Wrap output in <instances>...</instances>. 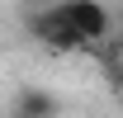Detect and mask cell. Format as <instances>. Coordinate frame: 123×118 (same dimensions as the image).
Returning <instances> with one entry per match:
<instances>
[{"instance_id": "obj_2", "label": "cell", "mask_w": 123, "mask_h": 118, "mask_svg": "<svg viewBox=\"0 0 123 118\" xmlns=\"http://www.w3.org/2000/svg\"><path fill=\"white\" fill-rule=\"evenodd\" d=\"M57 5H62V14L85 33V43H104V38H114V14H109L104 0H57Z\"/></svg>"}, {"instance_id": "obj_5", "label": "cell", "mask_w": 123, "mask_h": 118, "mask_svg": "<svg viewBox=\"0 0 123 118\" xmlns=\"http://www.w3.org/2000/svg\"><path fill=\"white\" fill-rule=\"evenodd\" d=\"M118 104H123V90H118Z\"/></svg>"}, {"instance_id": "obj_1", "label": "cell", "mask_w": 123, "mask_h": 118, "mask_svg": "<svg viewBox=\"0 0 123 118\" xmlns=\"http://www.w3.org/2000/svg\"><path fill=\"white\" fill-rule=\"evenodd\" d=\"M29 33L47 47V52H85V47H90V43H85V33L62 14L57 0H52V5H43L38 14H29Z\"/></svg>"}, {"instance_id": "obj_4", "label": "cell", "mask_w": 123, "mask_h": 118, "mask_svg": "<svg viewBox=\"0 0 123 118\" xmlns=\"http://www.w3.org/2000/svg\"><path fill=\"white\" fill-rule=\"evenodd\" d=\"M33 5H52V0H33Z\"/></svg>"}, {"instance_id": "obj_3", "label": "cell", "mask_w": 123, "mask_h": 118, "mask_svg": "<svg viewBox=\"0 0 123 118\" xmlns=\"http://www.w3.org/2000/svg\"><path fill=\"white\" fill-rule=\"evenodd\" d=\"M14 113H19V118H57L62 104H57V94H52V90H43V85H24V90L14 94Z\"/></svg>"}]
</instances>
